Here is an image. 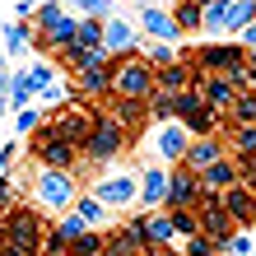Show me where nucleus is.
Segmentation results:
<instances>
[{
    "label": "nucleus",
    "instance_id": "52",
    "mask_svg": "<svg viewBox=\"0 0 256 256\" xmlns=\"http://www.w3.org/2000/svg\"><path fill=\"white\" fill-rule=\"evenodd\" d=\"M5 214H10V210H5V205H0V224H5Z\"/></svg>",
    "mask_w": 256,
    "mask_h": 256
},
{
    "label": "nucleus",
    "instance_id": "21",
    "mask_svg": "<svg viewBox=\"0 0 256 256\" xmlns=\"http://www.w3.org/2000/svg\"><path fill=\"white\" fill-rule=\"evenodd\" d=\"M196 84H200V70H196L191 56H182V61L168 66V70H158V88L163 94H186V88H196Z\"/></svg>",
    "mask_w": 256,
    "mask_h": 256
},
{
    "label": "nucleus",
    "instance_id": "28",
    "mask_svg": "<svg viewBox=\"0 0 256 256\" xmlns=\"http://www.w3.org/2000/svg\"><path fill=\"white\" fill-rule=\"evenodd\" d=\"M140 56H144L149 70H168V66L182 61V52H177L172 42H149V47H140Z\"/></svg>",
    "mask_w": 256,
    "mask_h": 256
},
{
    "label": "nucleus",
    "instance_id": "10",
    "mask_svg": "<svg viewBox=\"0 0 256 256\" xmlns=\"http://www.w3.org/2000/svg\"><path fill=\"white\" fill-rule=\"evenodd\" d=\"M94 196L108 210H126V205H135L140 200V168H126V172H112V177H98L94 182Z\"/></svg>",
    "mask_w": 256,
    "mask_h": 256
},
{
    "label": "nucleus",
    "instance_id": "9",
    "mask_svg": "<svg viewBox=\"0 0 256 256\" xmlns=\"http://www.w3.org/2000/svg\"><path fill=\"white\" fill-rule=\"evenodd\" d=\"M168 186H172V172L163 163H140V200H135V210L140 214L168 210Z\"/></svg>",
    "mask_w": 256,
    "mask_h": 256
},
{
    "label": "nucleus",
    "instance_id": "2",
    "mask_svg": "<svg viewBox=\"0 0 256 256\" xmlns=\"http://www.w3.org/2000/svg\"><path fill=\"white\" fill-rule=\"evenodd\" d=\"M158 94V70L144 66V56H116L112 61V94L108 98H126V102H149Z\"/></svg>",
    "mask_w": 256,
    "mask_h": 256
},
{
    "label": "nucleus",
    "instance_id": "53",
    "mask_svg": "<svg viewBox=\"0 0 256 256\" xmlns=\"http://www.w3.org/2000/svg\"><path fill=\"white\" fill-rule=\"evenodd\" d=\"M0 56H5V52H0Z\"/></svg>",
    "mask_w": 256,
    "mask_h": 256
},
{
    "label": "nucleus",
    "instance_id": "19",
    "mask_svg": "<svg viewBox=\"0 0 256 256\" xmlns=\"http://www.w3.org/2000/svg\"><path fill=\"white\" fill-rule=\"evenodd\" d=\"M140 28H144L154 42H177V38H182L172 10H158V5H144V10H140Z\"/></svg>",
    "mask_w": 256,
    "mask_h": 256
},
{
    "label": "nucleus",
    "instance_id": "27",
    "mask_svg": "<svg viewBox=\"0 0 256 256\" xmlns=\"http://www.w3.org/2000/svg\"><path fill=\"white\" fill-rule=\"evenodd\" d=\"M224 126H256V88L238 94V102L224 112Z\"/></svg>",
    "mask_w": 256,
    "mask_h": 256
},
{
    "label": "nucleus",
    "instance_id": "33",
    "mask_svg": "<svg viewBox=\"0 0 256 256\" xmlns=\"http://www.w3.org/2000/svg\"><path fill=\"white\" fill-rule=\"evenodd\" d=\"M102 252H108V233H98V228H88L84 238L70 242V256H102Z\"/></svg>",
    "mask_w": 256,
    "mask_h": 256
},
{
    "label": "nucleus",
    "instance_id": "15",
    "mask_svg": "<svg viewBox=\"0 0 256 256\" xmlns=\"http://www.w3.org/2000/svg\"><path fill=\"white\" fill-rule=\"evenodd\" d=\"M219 205L228 210V219L238 224V228H256V191L252 186H242V182L228 186V191L219 196Z\"/></svg>",
    "mask_w": 256,
    "mask_h": 256
},
{
    "label": "nucleus",
    "instance_id": "22",
    "mask_svg": "<svg viewBox=\"0 0 256 256\" xmlns=\"http://www.w3.org/2000/svg\"><path fill=\"white\" fill-rule=\"evenodd\" d=\"M228 186H238V163H233V154H224L219 163H210L200 172V191L205 196H224Z\"/></svg>",
    "mask_w": 256,
    "mask_h": 256
},
{
    "label": "nucleus",
    "instance_id": "29",
    "mask_svg": "<svg viewBox=\"0 0 256 256\" xmlns=\"http://www.w3.org/2000/svg\"><path fill=\"white\" fill-rule=\"evenodd\" d=\"M172 19H177V28H182V38H186V33H200V28H205V10L196 5V0H177Z\"/></svg>",
    "mask_w": 256,
    "mask_h": 256
},
{
    "label": "nucleus",
    "instance_id": "43",
    "mask_svg": "<svg viewBox=\"0 0 256 256\" xmlns=\"http://www.w3.org/2000/svg\"><path fill=\"white\" fill-rule=\"evenodd\" d=\"M233 163H238V182L256 191V154H233Z\"/></svg>",
    "mask_w": 256,
    "mask_h": 256
},
{
    "label": "nucleus",
    "instance_id": "54",
    "mask_svg": "<svg viewBox=\"0 0 256 256\" xmlns=\"http://www.w3.org/2000/svg\"><path fill=\"white\" fill-rule=\"evenodd\" d=\"M252 256H256V252H252Z\"/></svg>",
    "mask_w": 256,
    "mask_h": 256
},
{
    "label": "nucleus",
    "instance_id": "12",
    "mask_svg": "<svg viewBox=\"0 0 256 256\" xmlns=\"http://www.w3.org/2000/svg\"><path fill=\"white\" fill-rule=\"evenodd\" d=\"M102 47L112 56H135L140 52V28H135L126 14H108V19H102Z\"/></svg>",
    "mask_w": 256,
    "mask_h": 256
},
{
    "label": "nucleus",
    "instance_id": "18",
    "mask_svg": "<svg viewBox=\"0 0 256 256\" xmlns=\"http://www.w3.org/2000/svg\"><path fill=\"white\" fill-rule=\"evenodd\" d=\"M224 154H228V144H224V135H205V140H191L186 149V158H182V168H191L196 177H200L210 163H219Z\"/></svg>",
    "mask_w": 256,
    "mask_h": 256
},
{
    "label": "nucleus",
    "instance_id": "51",
    "mask_svg": "<svg viewBox=\"0 0 256 256\" xmlns=\"http://www.w3.org/2000/svg\"><path fill=\"white\" fill-rule=\"evenodd\" d=\"M196 5H200V10H205V5H214V0H196Z\"/></svg>",
    "mask_w": 256,
    "mask_h": 256
},
{
    "label": "nucleus",
    "instance_id": "6",
    "mask_svg": "<svg viewBox=\"0 0 256 256\" xmlns=\"http://www.w3.org/2000/svg\"><path fill=\"white\" fill-rule=\"evenodd\" d=\"M52 130H56V140H66V144H74V149H84L88 144V135H94V126H98V112L88 108L84 98H70V102H61L52 116Z\"/></svg>",
    "mask_w": 256,
    "mask_h": 256
},
{
    "label": "nucleus",
    "instance_id": "8",
    "mask_svg": "<svg viewBox=\"0 0 256 256\" xmlns=\"http://www.w3.org/2000/svg\"><path fill=\"white\" fill-rule=\"evenodd\" d=\"M177 122L191 130V140H205V135H224V112H214L200 98V88H186L177 94Z\"/></svg>",
    "mask_w": 256,
    "mask_h": 256
},
{
    "label": "nucleus",
    "instance_id": "42",
    "mask_svg": "<svg viewBox=\"0 0 256 256\" xmlns=\"http://www.w3.org/2000/svg\"><path fill=\"white\" fill-rule=\"evenodd\" d=\"M80 14H94V19H108V14H116V0H70Z\"/></svg>",
    "mask_w": 256,
    "mask_h": 256
},
{
    "label": "nucleus",
    "instance_id": "31",
    "mask_svg": "<svg viewBox=\"0 0 256 256\" xmlns=\"http://www.w3.org/2000/svg\"><path fill=\"white\" fill-rule=\"evenodd\" d=\"M228 154H256V126H224Z\"/></svg>",
    "mask_w": 256,
    "mask_h": 256
},
{
    "label": "nucleus",
    "instance_id": "11",
    "mask_svg": "<svg viewBox=\"0 0 256 256\" xmlns=\"http://www.w3.org/2000/svg\"><path fill=\"white\" fill-rule=\"evenodd\" d=\"M144 214L135 210V214L126 224H116V228H108V252L102 256H144Z\"/></svg>",
    "mask_w": 256,
    "mask_h": 256
},
{
    "label": "nucleus",
    "instance_id": "35",
    "mask_svg": "<svg viewBox=\"0 0 256 256\" xmlns=\"http://www.w3.org/2000/svg\"><path fill=\"white\" fill-rule=\"evenodd\" d=\"M228 5H233V19H228V33L238 38V33H242V28H252V24H256V0H228Z\"/></svg>",
    "mask_w": 256,
    "mask_h": 256
},
{
    "label": "nucleus",
    "instance_id": "38",
    "mask_svg": "<svg viewBox=\"0 0 256 256\" xmlns=\"http://www.w3.org/2000/svg\"><path fill=\"white\" fill-rule=\"evenodd\" d=\"M52 112H42V108H24V112H14V135H33L42 122H47Z\"/></svg>",
    "mask_w": 256,
    "mask_h": 256
},
{
    "label": "nucleus",
    "instance_id": "49",
    "mask_svg": "<svg viewBox=\"0 0 256 256\" xmlns=\"http://www.w3.org/2000/svg\"><path fill=\"white\" fill-rule=\"evenodd\" d=\"M10 112H14V108H10V98H0V122H5Z\"/></svg>",
    "mask_w": 256,
    "mask_h": 256
},
{
    "label": "nucleus",
    "instance_id": "20",
    "mask_svg": "<svg viewBox=\"0 0 256 256\" xmlns=\"http://www.w3.org/2000/svg\"><path fill=\"white\" fill-rule=\"evenodd\" d=\"M196 219H200V233H205V238H214V242H224L228 233H238V224L228 219V210L219 205V196H214L210 205H200V210H196Z\"/></svg>",
    "mask_w": 256,
    "mask_h": 256
},
{
    "label": "nucleus",
    "instance_id": "32",
    "mask_svg": "<svg viewBox=\"0 0 256 256\" xmlns=\"http://www.w3.org/2000/svg\"><path fill=\"white\" fill-rule=\"evenodd\" d=\"M149 122H158V126H168V122H177V94H158L149 98Z\"/></svg>",
    "mask_w": 256,
    "mask_h": 256
},
{
    "label": "nucleus",
    "instance_id": "44",
    "mask_svg": "<svg viewBox=\"0 0 256 256\" xmlns=\"http://www.w3.org/2000/svg\"><path fill=\"white\" fill-rule=\"evenodd\" d=\"M19 154H24V144H19V140L0 144V177H10V168H14V163H19Z\"/></svg>",
    "mask_w": 256,
    "mask_h": 256
},
{
    "label": "nucleus",
    "instance_id": "26",
    "mask_svg": "<svg viewBox=\"0 0 256 256\" xmlns=\"http://www.w3.org/2000/svg\"><path fill=\"white\" fill-rule=\"evenodd\" d=\"M5 98H10V108H14V112H24L28 102L38 98V84H33V74H28V70H14V80H10V94H5Z\"/></svg>",
    "mask_w": 256,
    "mask_h": 256
},
{
    "label": "nucleus",
    "instance_id": "41",
    "mask_svg": "<svg viewBox=\"0 0 256 256\" xmlns=\"http://www.w3.org/2000/svg\"><path fill=\"white\" fill-rule=\"evenodd\" d=\"M182 256H219V242H214V238H205V233H196V238H186Z\"/></svg>",
    "mask_w": 256,
    "mask_h": 256
},
{
    "label": "nucleus",
    "instance_id": "7",
    "mask_svg": "<svg viewBox=\"0 0 256 256\" xmlns=\"http://www.w3.org/2000/svg\"><path fill=\"white\" fill-rule=\"evenodd\" d=\"M196 61L200 74H233V70H247V47L242 42H200V47L182 52Z\"/></svg>",
    "mask_w": 256,
    "mask_h": 256
},
{
    "label": "nucleus",
    "instance_id": "46",
    "mask_svg": "<svg viewBox=\"0 0 256 256\" xmlns=\"http://www.w3.org/2000/svg\"><path fill=\"white\" fill-rule=\"evenodd\" d=\"M238 42H242L247 52H256V24H252V28H242V33H238Z\"/></svg>",
    "mask_w": 256,
    "mask_h": 256
},
{
    "label": "nucleus",
    "instance_id": "1",
    "mask_svg": "<svg viewBox=\"0 0 256 256\" xmlns=\"http://www.w3.org/2000/svg\"><path fill=\"white\" fill-rule=\"evenodd\" d=\"M28 200H33L42 214H70L74 200H80V182H74V172H56V168H38L33 163Z\"/></svg>",
    "mask_w": 256,
    "mask_h": 256
},
{
    "label": "nucleus",
    "instance_id": "13",
    "mask_svg": "<svg viewBox=\"0 0 256 256\" xmlns=\"http://www.w3.org/2000/svg\"><path fill=\"white\" fill-rule=\"evenodd\" d=\"M186 149H191V130L182 126V122H168V126H158L154 130V154L163 158V163H182L186 158Z\"/></svg>",
    "mask_w": 256,
    "mask_h": 256
},
{
    "label": "nucleus",
    "instance_id": "24",
    "mask_svg": "<svg viewBox=\"0 0 256 256\" xmlns=\"http://www.w3.org/2000/svg\"><path fill=\"white\" fill-rule=\"evenodd\" d=\"M74 98H102V94H112V66H98V70H84V74H74Z\"/></svg>",
    "mask_w": 256,
    "mask_h": 256
},
{
    "label": "nucleus",
    "instance_id": "55",
    "mask_svg": "<svg viewBox=\"0 0 256 256\" xmlns=\"http://www.w3.org/2000/svg\"><path fill=\"white\" fill-rule=\"evenodd\" d=\"M144 256H149V252H144Z\"/></svg>",
    "mask_w": 256,
    "mask_h": 256
},
{
    "label": "nucleus",
    "instance_id": "14",
    "mask_svg": "<svg viewBox=\"0 0 256 256\" xmlns=\"http://www.w3.org/2000/svg\"><path fill=\"white\" fill-rule=\"evenodd\" d=\"M172 172V186H168V210H200V177H196L191 168H182V163H177V168H168Z\"/></svg>",
    "mask_w": 256,
    "mask_h": 256
},
{
    "label": "nucleus",
    "instance_id": "16",
    "mask_svg": "<svg viewBox=\"0 0 256 256\" xmlns=\"http://www.w3.org/2000/svg\"><path fill=\"white\" fill-rule=\"evenodd\" d=\"M56 61H61L66 70H74V74H84V70H98V66H112L116 56H112L108 47H84V42H70Z\"/></svg>",
    "mask_w": 256,
    "mask_h": 256
},
{
    "label": "nucleus",
    "instance_id": "4",
    "mask_svg": "<svg viewBox=\"0 0 256 256\" xmlns=\"http://www.w3.org/2000/svg\"><path fill=\"white\" fill-rule=\"evenodd\" d=\"M130 144H135V135H130L122 122H116V116L98 112V126H94V135H88V144L80 149V158L88 163V168H108V163L122 158Z\"/></svg>",
    "mask_w": 256,
    "mask_h": 256
},
{
    "label": "nucleus",
    "instance_id": "30",
    "mask_svg": "<svg viewBox=\"0 0 256 256\" xmlns=\"http://www.w3.org/2000/svg\"><path fill=\"white\" fill-rule=\"evenodd\" d=\"M74 214H80L88 228H98V224H108V205H102L94 191H80V200H74Z\"/></svg>",
    "mask_w": 256,
    "mask_h": 256
},
{
    "label": "nucleus",
    "instance_id": "36",
    "mask_svg": "<svg viewBox=\"0 0 256 256\" xmlns=\"http://www.w3.org/2000/svg\"><path fill=\"white\" fill-rule=\"evenodd\" d=\"M252 252H256V242H252L247 228H238V233H228V238L219 242V256H252Z\"/></svg>",
    "mask_w": 256,
    "mask_h": 256
},
{
    "label": "nucleus",
    "instance_id": "17",
    "mask_svg": "<svg viewBox=\"0 0 256 256\" xmlns=\"http://www.w3.org/2000/svg\"><path fill=\"white\" fill-rule=\"evenodd\" d=\"M196 88H200V98L214 112H228L233 102H238V94H242V88L233 84V74H200V84H196Z\"/></svg>",
    "mask_w": 256,
    "mask_h": 256
},
{
    "label": "nucleus",
    "instance_id": "40",
    "mask_svg": "<svg viewBox=\"0 0 256 256\" xmlns=\"http://www.w3.org/2000/svg\"><path fill=\"white\" fill-rule=\"evenodd\" d=\"M56 233H61L66 242H74V238H84V233H88V224L70 210V214H61V219H56Z\"/></svg>",
    "mask_w": 256,
    "mask_h": 256
},
{
    "label": "nucleus",
    "instance_id": "47",
    "mask_svg": "<svg viewBox=\"0 0 256 256\" xmlns=\"http://www.w3.org/2000/svg\"><path fill=\"white\" fill-rule=\"evenodd\" d=\"M10 80H14V74H10L5 66H0V98H5V94H10Z\"/></svg>",
    "mask_w": 256,
    "mask_h": 256
},
{
    "label": "nucleus",
    "instance_id": "3",
    "mask_svg": "<svg viewBox=\"0 0 256 256\" xmlns=\"http://www.w3.org/2000/svg\"><path fill=\"white\" fill-rule=\"evenodd\" d=\"M47 219H42V210L38 205H14L5 224H0V242L5 247H19V252H33L42 256V242H47Z\"/></svg>",
    "mask_w": 256,
    "mask_h": 256
},
{
    "label": "nucleus",
    "instance_id": "50",
    "mask_svg": "<svg viewBox=\"0 0 256 256\" xmlns=\"http://www.w3.org/2000/svg\"><path fill=\"white\" fill-rule=\"evenodd\" d=\"M154 256H182V252H172V247H168V252H154Z\"/></svg>",
    "mask_w": 256,
    "mask_h": 256
},
{
    "label": "nucleus",
    "instance_id": "25",
    "mask_svg": "<svg viewBox=\"0 0 256 256\" xmlns=\"http://www.w3.org/2000/svg\"><path fill=\"white\" fill-rule=\"evenodd\" d=\"M0 38H5V56H19V52H28L38 42V24L33 19H10L0 28Z\"/></svg>",
    "mask_w": 256,
    "mask_h": 256
},
{
    "label": "nucleus",
    "instance_id": "5",
    "mask_svg": "<svg viewBox=\"0 0 256 256\" xmlns=\"http://www.w3.org/2000/svg\"><path fill=\"white\" fill-rule=\"evenodd\" d=\"M28 158L38 163V168H56V172H74L80 168V149L74 144H66V140H56V130H52V122H42L33 135H28Z\"/></svg>",
    "mask_w": 256,
    "mask_h": 256
},
{
    "label": "nucleus",
    "instance_id": "34",
    "mask_svg": "<svg viewBox=\"0 0 256 256\" xmlns=\"http://www.w3.org/2000/svg\"><path fill=\"white\" fill-rule=\"evenodd\" d=\"M228 19H233V5H228V0L205 5V33H228Z\"/></svg>",
    "mask_w": 256,
    "mask_h": 256
},
{
    "label": "nucleus",
    "instance_id": "23",
    "mask_svg": "<svg viewBox=\"0 0 256 256\" xmlns=\"http://www.w3.org/2000/svg\"><path fill=\"white\" fill-rule=\"evenodd\" d=\"M172 238H177V228H172L168 210H154V214H144V247H149V256H154V252H168V247H172Z\"/></svg>",
    "mask_w": 256,
    "mask_h": 256
},
{
    "label": "nucleus",
    "instance_id": "39",
    "mask_svg": "<svg viewBox=\"0 0 256 256\" xmlns=\"http://www.w3.org/2000/svg\"><path fill=\"white\" fill-rule=\"evenodd\" d=\"M168 219H172L177 238H196V233H200V219H196V210H168Z\"/></svg>",
    "mask_w": 256,
    "mask_h": 256
},
{
    "label": "nucleus",
    "instance_id": "37",
    "mask_svg": "<svg viewBox=\"0 0 256 256\" xmlns=\"http://www.w3.org/2000/svg\"><path fill=\"white\" fill-rule=\"evenodd\" d=\"M74 42H84V47H102V19L80 14V33H74Z\"/></svg>",
    "mask_w": 256,
    "mask_h": 256
},
{
    "label": "nucleus",
    "instance_id": "45",
    "mask_svg": "<svg viewBox=\"0 0 256 256\" xmlns=\"http://www.w3.org/2000/svg\"><path fill=\"white\" fill-rule=\"evenodd\" d=\"M0 205L14 210V182H10V177H0Z\"/></svg>",
    "mask_w": 256,
    "mask_h": 256
},
{
    "label": "nucleus",
    "instance_id": "48",
    "mask_svg": "<svg viewBox=\"0 0 256 256\" xmlns=\"http://www.w3.org/2000/svg\"><path fill=\"white\" fill-rule=\"evenodd\" d=\"M0 256H33V252H19V247H5V242H0Z\"/></svg>",
    "mask_w": 256,
    "mask_h": 256
}]
</instances>
